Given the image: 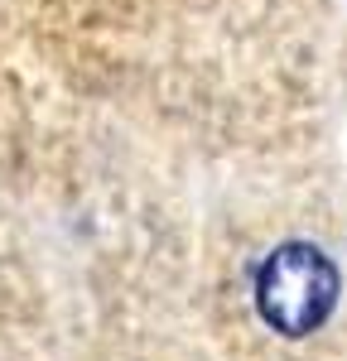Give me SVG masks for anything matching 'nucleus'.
Returning a JSON list of instances; mask_svg holds the SVG:
<instances>
[{
  "instance_id": "nucleus-1",
  "label": "nucleus",
  "mask_w": 347,
  "mask_h": 361,
  "mask_svg": "<svg viewBox=\"0 0 347 361\" xmlns=\"http://www.w3.org/2000/svg\"><path fill=\"white\" fill-rule=\"evenodd\" d=\"M338 304V270L318 246L289 241L280 246L256 275V308L260 318L285 337H304L328 323Z\"/></svg>"
}]
</instances>
